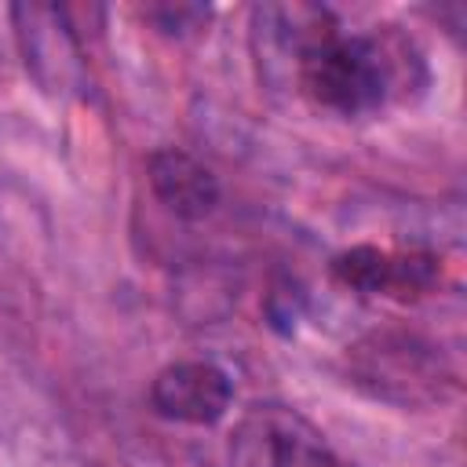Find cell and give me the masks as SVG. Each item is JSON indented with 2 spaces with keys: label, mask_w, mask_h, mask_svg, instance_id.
I'll list each match as a JSON object with an SVG mask.
<instances>
[{
  "label": "cell",
  "mask_w": 467,
  "mask_h": 467,
  "mask_svg": "<svg viewBox=\"0 0 467 467\" xmlns=\"http://www.w3.org/2000/svg\"><path fill=\"white\" fill-rule=\"evenodd\" d=\"M423 73L416 47L398 33H350L332 29L296 66L299 91L332 113L361 117L379 109L394 91Z\"/></svg>",
  "instance_id": "obj_1"
},
{
  "label": "cell",
  "mask_w": 467,
  "mask_h": 467,
  "mask_svg": "<svg viewBox=\"0 0 467 467\" xmlns=\"http://www.w3.org/2000/svg\"><path fill=\"white\" fill-rule=\"evenodd\" d=\"M347 379L372 401L431 409L456 390V368L438 343L405 328H372L343 354Z\"/></svg>",
  "instance_id": "obj_2"
},
{
  "label": "cell",
  "mask_w": 467,
  "mask_h": 467,
  "mask_svg": "<svg viewBox=\"0 0 467 467\" xmlns=\"http://www.w3.org/2000/svg\"><path fill=\"white\" fill-rule=\"evenodd\" d=\"M226 467H361L347 463L325 434L288 405H252L230 441H226Z\"/></svg>",
  "instance_id": "obj_3"
},
{
  "label": "cell",
  "mask_w": 467,
  "mask_h": 467,
  "mask_svg": "<svg viewBox=\"0 0 467 467\" xmlns=\"http://www.w3.org/2000/svg\"><path fill=\"white\" fill-rule=\"evenodd\" d=\"M11 18H15V36L33 80L51 95H84L88 73H84L77 33L66 22V11L44 7V4H22V7H11Z\"/></svg>",
  "instance_id": "obj_4"
},
{
  "label": "cell",
  "mask_w": 467,
  "mask_h": 467,
  "mask_svg": "<svg viewBox=\"0 0 467 467\" xmlns=\"http://www.w3.org/2000/svg\"><path fill=\"white\" fill-rule=\"evenodd\" d=\"M234 383L212 361L164 365L150 383V405L157 416L190 427H212L230 412Z\"/></svg>",
  "instance_id": "obj_5"
},
{
  "label": "cell",
  "mask_w": 467,
  "mask_h": 467,
  "mask_svg": "<svg viewBox=\"0 0 467 467\" xmlns=\"http://www.w3.org/2000/svg\"><path fill=\"white\" fill-rule=\"evenodd\" d=\"M332 277L361 296H394L416 299L423 296L434 277L438 263L427 252H383L376 244H354L332 259Z\"/></svg>",
  "instance_id": "obj_6"
},
{
  "label": "cell",
  "mask_w": 467,
  "mask_h": 467,
  "mask_svg": "<svg viewBox=\"0 0 467 467\" xmlns=\"http://www.w3.org/2000/svg\"><path fill=\"white\" fill-rule=\"evenodd\" d=\"M146 171L153 197L179 219H204L219 204V179L212 175V168L179 146L150 153Z\"/></svg>",
  "instance_id": "obj_7"
},
{
  "label": "cell",
  "mask_w": 467,
  "mask_h": 467,
  "mask_svg": "<svg viewBox=\"0 0 467 467\" xmlns=\"http://www.w3.org/2000/svg\"><path fill=\"white\" fill-rule=\"evenodd\" d=\"M142 18L153 22L168 36H186V33L204 29V22L212 18V7H201V4H150V7H142Z\"/></svg>",
  "instance_id": "obj_8"
},
{
  "label": "cell",
  "mask_w": 467,
  "mask_h": 467,
  "mask_svg": "<svg viewBox=\"0 0 467 467\" xmlns=\"http://www.w3.org/2000/svg\"><path fill=\"white\" fill-rule=\"evenodd\" d=\"M299 306H303V292H299L292 281L277 285V288L266 296V314H270L274 325H292V321L299 317Z\"/></svg>",
  "instance_id": "obj_9"
}]
</instances>
